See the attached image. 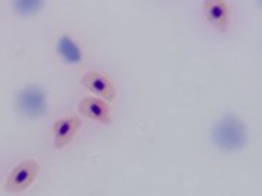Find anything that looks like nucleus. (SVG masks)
<instances>
[{
    "mask_svg": "<svg viewBox=\"0 0 262 196\" xmlns=\"http://www.w3.org/2000/svg\"><path fill=\"white\" fill-rule=\"evenodd\" d=\"M42 2L38 0H24V2H15L13 6L19 15H32L42 8Z\"/></svg>",
    "mask_w": 262,
    "mask_h": 196,
    "instance_id": "1a4fd4ad",
    "label": "nucleus"
},
{
    "mask_svg": "<svg viewBox=\"0 0 262 196\" xmlns=\"http://www.w3.org/2000/svg\"><path fill=\"white\" fill-rule=\"evenodd\" d=\"M80 118L79 116H66L57 121L53 125V135H54V147L63 149L70 141L75 138L76 132L80 127Z\"/></svg>",
    "mask_w": 262,
    "mask_h": 196,
    "instance_id": "39448f33",
    "label": "nucleus"
},
{
    "mask_svg": "<svg viewBox=\"0 0 262 196\" xmlns=\"http://www.w3.org/2000/svg\"><path fill=\"white\" fill-rule=\"evenodd\" d=\"M57 53L67 64H79L83 61V53L75 39L69 35H61L57 41Z\"/></svg>",
    "mask_w": 262,
    "mask_h": 196,
    "instance_id": "6e6552de",
    "label": "nucleus"
},
{
    "mask_svg": "<svg viewBox=\"0 0 262 196\" xmlns=\"http://www.w3.org/2000/svg\"><path fill=\"white\" fill-rule=\"evenodd\" d=\"M204 8H206L207 20L219 31H226L230 18L227 3L222 0H208L204 3Z\"/></svg>",
    "mask_w": 262,
    "mask_h": 196,
    "instance_id": "0eeeda50",
    "label": "nucleus"
},
{
    "mask_svg": "<svg viewBox=\"0 0 262 196\" xmlns=\"http://www.w3.org/2000/svg\"><path fill=\"white\" fill-rule=\"evenodd\" d=\"M16 108L27 118L35 119L42 116L47 109V97L38 86H27L16 96Z\"/></svg>",
    "mask_w": 262,
    "mask_h": 196,
    "instance_id": "f03ea898",
    "label": "nucleus"
},
{
    "mask_svg": "<svg viewBox=\"0 0 262 196\" xmlns=\"http://www.w3.org/2000/svg\"><path fill=\"white\" fill-rule=\"evenodd\" d=\"M82 84L89 92L101 96L106 102H113L114 99H115L117 90H115L114 84L111 83V80L106 76L101 75V73L88 71L82 77Z\"/></svg>",
    "mask_w": 262,
    "mask_h": 196,
    "instance_id": "20e7f679",
    "label": "nucleus"
},
{
    "mask_svg": "<svg viewBox=\"0 0 262 196\" xmlns=\"http://www.w3.org/2000/svg\"><path fill=\"white\" fill-rule=\"evenodd\" d=\"M39 170H41L39 164L34 160H27V161L19 163L9 175V178L5 183V189L12 193H19V192L27 190L35 180Z\"/></svg>",
    "mask_w": 262,
    "mask_h": 196,
    "instance_id": "7ed1b4c3",
    "label": "nucleus"
},
{
    "mask_svg": "<svg viewBox=\"0 0 262 196\" xmlns=\"http://www.w3.org/2000/svg\"><path fill=\"white\" fill-rule=\"evenodd\" d=\"M79 112L84 115L89 119L102 122V124H111V115H110V105L101 99H96L94 96H88L79 103Z\"/></svg>",
    "mask_w": 262,
    "mask_h": 196,
    "instance_id": "423d86ee",
    "label": "nucleus"
},
{
    "mask_svg": "<svg viewBox=\"0 0 262 196\" xmlns=\"http://www.w3.org/2000/svg\"><path fill=\"white\" fill-rule=\"evenodd\" d=\"M213 141L223 151H234L246 144V128L233 115H225L214 125Z\"/></svg>",
    "mask_w": 262,
    "mask_h": 196,
    "instance_id": "f257e3e1",
    "label": "nucleus"
}]
</instances>
